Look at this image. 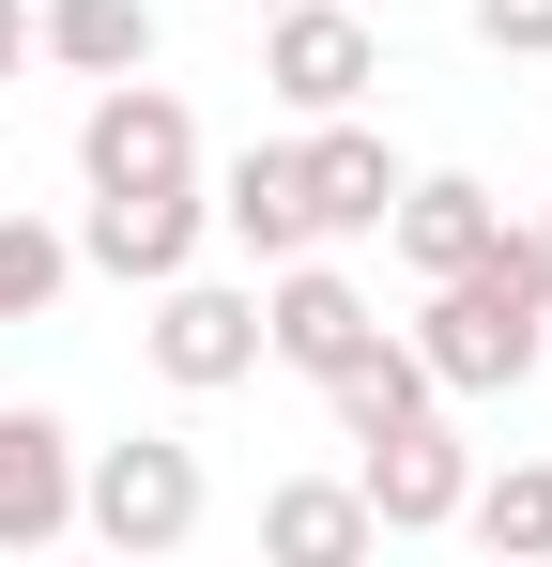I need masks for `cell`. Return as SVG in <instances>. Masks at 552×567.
I'll list each match as a JSON object with an SVG mask.
<instances>
[{"label": "cell", "instance_id": "6da1fadb", "mask_svg": "<svg viewBox=\"0 0 552 567\" xmlns=\"http://www.w3.org/2000/svg\"><path fill=\"white\" fill-rule=\"evenodd\" d=\"M538 338H552V261H538V230H491L460 277H430L415 369L446 399H507V383H538Z\"/></svg>", "mask_w": 552, "mask_h": 567}, {"label": "cell", "instance_id": "7a4b0ae2", "mask_svg": "<svg viewBox=\"0 0 552 567\" xmlns=\"http://www.w3.org/2000/svg\"><path fill=\"white\" fill-rule=\"evenodd\" d=\"M78 185L92 199H139V185H200V107L139 62V78H92V123H78Z\"/></svg>", "mask_w": 552, "mask_h": 567}, {"label": "cell", "instance_id": "3957f363", "mask_svg": "<svg viewBox=\"0 0 552 567\" xmlns=\"http://www.w3.org/2000/svg\"><path fill=\"white\" fill-rule=\"evenodd\" d=\"M200 445H92L78 461V537H108V553H184L200 537Z\"/></svg>", "mask_w": 552, "mask_h": 567}, {"label": "cell", "instance_id": "277c9868", "mask_svg": "<svg viewBox=\"0 0 552 567\" xmlns=\"http://www.w3.org/2000/svg\"><path fill=\"white\" fill-rule=\"evenodd\" d=\"M139 353H154V383H184V399H215V383H246L262 369V291H231V277H154V322H139Z\"/></svg>", "mask_w": 552, "mask_h": 567}, {"label": "cell", "instance_id": "5b68a950", "mask_svg": "<svg viewBox=\"0 0 552 567\" xmlns=\"http://www.w3.org/2000/svg\"><path fill=\"white\" fill-rule=\"evenodd\" d=\"M368 78H384V47H368L354 0H276V16H262V93H276V107L323 123V107H354Z\"/></svg>", "mask_w": 552, "mask_h": 567}, {"label": "cell", "instance_id": "8992f818", "mask_svg": "<svg viewBox=\"0 0 552 567\" xmlns=\"http://www.w3.org/2000/svg\"><path fill=\"white\" fill-rule=\"evenodd\" d=\"M368 522H384V537H446L460 522V491H476V445H460L446 414H399V430H368Z\"/></svg>", "mask_w": 552, "mask_h": 567}, {"label": "cell", "instance_id": "52a82bcc", "mask_svg": "<svg viewBox=\"0 0 552 567\" xmlns=\"http://www.w3.org/2000/svg\"><path fill=\"white\" fill-rule=\"evenodd\" d=\"M368 338H384V307H368V291L338 277L323 246H307V261H276V291H262V353H276V369L338 383V369H354V353H368Z\"/></svg>", "mask_w": 552, "mask_h": 567}, {"label": "cell", "instance_id": "ba28073f", "mask_svg": "<svg viewBox=\"0 0 552 567\" xmlns=\"http://www.w3.org/2000/svg\"><path fill=\"white\" fill-rule=\"evenodd\" d=\"M78 537V430L47 399H0V553Z\"/></svg>", "mask_w": 552, "mask_h": 567}, {"label": "cell", "instance_id": "9c48e42d", "mask_svg": "<svg viewBox=\"0 0 552 567\" xmlns=\"http://www.w3.org/2000/svg\"><path fill=\"white\" fill-rule=\"evenodd\" d=\"M292 185H307V230L338 246V230H384V199H399V154L368 138L354 107H323V123L292 138Z\"/></svg>", "mask_w": 552, "mask_h": 567}, {"label": "cell", "instance_id": "30bf717a", "mask_svg": "<svg viewBox=\"0 0 552 567\" xmlns=\"http://www.w3.org/2000/svg\"><path fill=\"white\" fill-rule=\"evenodd\" d=\"M200 230H215V199H200V185H139V199H92L78 246L108 261V277L154 291V277H184V261H200Z\"/></svg>", "mask_w": 552, "mask_h": 567}, {"label": "cell", "instance_id": "8fae6325", "mask_svg": "<svg viewBox=\"0 0 552 567\" xmlns=\"http://www.w3.org/2000/svg\"><path fill=\"white\" fill-rule=\"evenodd\" d=\"M384 230H399V261H415V277H460V261H476V246L507 230V199L476 185V169H399Z\"/></svg>", "mask_w": 552, "mask_h": 567}, {"label": "cell", "instance_id": "7c38bea8", "mask_svg": "<svg viewBox=\"0 0 552 567\" xmlns=\"http://www.w3.org/2000/svg\"><path fill=\"white\" fill-rule=\"evenodd\" d=\"M31 47L62 78H139L154 62V0H31Z\"/></svg>", "mask_w": 552, "mask_h": 567}, {"label": "cell", "instance_id": "4fadbf2b", "mask_svg": "<svg viewBox=\"0 0 552 567\" xmlns=\"http://www.w3.org/2000/svg\"><path fill=\"white\" fill-rule=\"evenodd\" d=\"M368 537H384V522H368V491H338V475H292V491L262 506V553L276 567H354Z\"/></svg>", "mask_w": 552, "mask_h": 567}, {"label": "cell", "instance_id": "5bb4252c", "mask_svg": "<svg viewBox=\"0 0 552 567\" xmlns=\"http://www.w3.org/2000/svg\"><path fill=\"white\" fill-rule=\"evenodd\" d=\"M215 230L246 246V261H307L323 230H307V185H292V154H231V185H215Z\"/></svg>", "mask_w": 552, "mask_h": 567}, {"label": "cell", "instance_id": "9a60e30c", "mask_svg": "<svg viewBox=\"0 0 552 567\" xmlns=\"http://www.w3.org/2000/svg\"><path fill=\"white\" fill-rule=\"evenodd\" d=\"M62 277H78V246H62L47 215H16V199H0V322H47Z\"/></svg>", "mask_w": 552, "mask_h": 567}, {"label": "cell", "instance_id": "2e32d148", "mask_svg": "<svg viewBox=\"0 0 552 567\" xmlns=\"http://www.w3.org/2000/svg\"><path fill=\"white\" fill-rule=\"evenodd\" d=\"M460 522H476L491 553H552V461H507V475H476V491H460Z\"/></svg>", "mask_w": 552, "mask_h": 567}, {"label": "cell", "instance_id": "e0dca14e", "mask_svg": "<svg viewBox=\"0 0 552 567\" xmlns=\"http://www.w3.org/2000/svg\"><path fill=\"white\" fill-rule=\"evenodd\" d=\"M476 47L491 62H552V0H476Z\"/></svg>", "mask_w": 552, "mask_h": 567}, {"label": "cell", "instance_id": "ac0fdd59", "mask_svg": "<svg viewBox=\"0 0 552 567\" xmlns=\"http://www.w3.org/2000/svg\"><path fill=\"white\" fill-rule=\"evenodd\" d=\"M16 62H31V0H0V93H16Z\"/></svg>", "mask_w": 552, "mask_h": 567}, {"label": "cell", "instance_id": "d6986e66", "mask_svg": "<svg viewBox=\"0 0 552 567\" xmlns=\"http://www.w3.org/2000/svg\"><path fill=\"white\" fill-rule=\"evenodd\" d=\"M538 261H552V215H538Z\"/></svg>", "mask_w": 552, "mask_h": 567}, {"label": "cell", "instance_id": "ffe728a7", "mask_svg": "<svg viewBox=\"0 0 552 567\" xmlns=\"http://www.w3.org/2000/svg\"><path fill=\"white\" fill-rule=\"evenodd\" d=\"M246 16H276V0H246Z\"/></svg>", "mask_w": 552, "mask_h": 567}, {"label": "cell", "instance_id": "44dd1931", "mask_svg": "<svg viewBox=\"0 0 552 567\" xmlns=\"http://www.w3.org/2000/svg\"><path fill=\"white\" fill-rule=\"evenodd\" d=\"M538 369H552V338H538Z\"/></svg>", "mask_w": 552, "mask_h": 567}]
</instances>
